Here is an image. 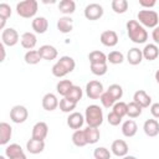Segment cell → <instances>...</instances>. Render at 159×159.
Wrapping results in <instances>:
<instances>
[{
  "mask_svg": "<svg viewBox=\"0 0 159 159\" xmlns=\"http://www.w3.org/2000/svg\"><path fill=\"white\" fill-rule=\"evenodd\" d=\"M128 37L134 43H144L148 40V32L147 30L137 21V20H129L125 25Z\"/></svg>",
  "mask_w": 159,
  "mask_h": 159,
  "instance_id": "1",
  "label": "cell"
},
{
  "mask_svg": "<svg viewBox=\"0 0 159 159\" xmlns=\"http://www.w3.org/2000/svg\"><path fill=\"white\" fill-rule=\"evenodd\" d=\"M75 67H76V62L71 56H62L52 66L51 71H52V75L55 77L61 78V77H65L66 75L71 73L75 70Z\"/></svg>",
  "mask_w": 159,
  "mask_h": 159,
  "instance_id": "2",
  "label": "cell"
},
{
  "mask_svg": "<svg viewBox=\"0 0 159 159\" xmlns=\"http://www.w3.org/2000/svg\"><path fill=\"white\" fill-rule=\"evenodd\" d=\"M84 120L88 124V127L99 128V125L103 123V111L97 104H89L86 108L84 112Z\"/></svg>",
  "mask_w": 159,
  "mask_h": 159,
  "instance_id": "3",
  "label": "cell"
},
{
  "mask_svg": "<svg viewBox=\"0 0 159 159\" xmlns=\"http://www.w3.org/2000/svg\"><path fill=\"white\" fill-rule=\"evenodd\" d=\"M39 4L36 0H24L16 4V12L20 17L31 19L37 12Z\"/></svg>",
  "mask_w": 159,
  "mask_h": 159,
  "instance_id": "4",
  "label": "cell"
},
{
  "mask_svg": "<svg viewBox=\"0 0 159 159\" xmlns=\"http://www.w3.org/2000/svg\"><path fill=\"white\" fill-rule=\"evenodd\" d=\"M138 22L143 27H149V29H155L159 24V15L154 10H140L137 15Z\"/></svg>",
  "mask_w": 159,
  "mask_h": 159,
  "instance_id": "5",
  "label": "cell"
},
{
  "mask_svg": "<svg viewBox=\"0 0 159 159\" xmlns=\"http://www.w3.org/2000/svg\"><path fill=\"white\" fill-rule=\"evenodd\" d=\"M103 6L97 4V2H92V4H88L86 7H84V17L87 20H91V21H94V20H98L103 16Z\"/></svg>",
  "mask_w": 159,
  "mask_h": 159,
  "instance_id": "6",
  "label": "cell"
},
{
  "mask_svg": "<svg viewBox=\"0 0 159 159\" xmlns=\"http://www.w3.org/2000/svg\"><path fill=\"white\" fill-rule=\"evenodd\" d=\"M103 92H104L103 84L99 81L93 80V81H89L86 84V94L91 99H98V98H101V96H102Z\"/></svg>",
  "mask_w": 159,
  "mask_h": 159,
  "instance_id": "7",
  "label": "cell"
},
{
  "mask_svg": "<svg viewBox=\"0 0 159 159\" xmlns=\"http://www.w3.org/2000/svg\"><path fill=\"white\" fill-rule=\"evenodd\" d=\"M29 117V111L25 106H14L11 109H10V119L16 123V124H20V123H24Z\"/></svg>",
  "mask_w": 159,
  "mask_h": 159,
  "instance_id": "8",
  "label": "cell"
},
{
  "mask_svg": "<svg viewBox=\"0 0 159 159\" xmlns=\"http://www.w3.org/2000/svg\"><path fill=\"white\" fill-rule=\"evenodd\" d=\"M19 39L20 37H19L17 31L12 27L4 29L1 32V43H4L5 46H9V47L15 46L19 42Z\"/></svg>",
  "mask_w": 159,
  "mask_h": 159,
  "instance_id": "9",
  "label": "cell"
},
{
  "mask_svg": "<svg viewBox=\"0 0 159 159\" xmlns=\"http://www.w3.org/2000/svg\"><path fill=\"white\" fill-rule=\"evenodd\" d=\"M5 157L9 159H26V155L24 153V149L20 144L12 143L6 147L5 149Z\"/></svg>",
  "mask_w": 159,
  "mask_h": 159,
  "instance_id": "10",
  "label": "cell"
},
{
  "mask_svg": "<svg viewBox=\"0 0 159 159\" xmlns=\"http://www.w3.org/2000/svg\"><path fill=\"white\" fill-rule=\"evenodd\" d=\"M101 43L107 46V47H114L118 43V35L113 30H106L101 34L99 36Z\"/></svg>",
  "mask_w": 159,
  "mask_h": 159,
  "instance_id": "11",
  "label": "cell"
},
{
  "mask_svg": "<svg viewBox=\"0 0 159 159\" xmlns=\"http://www.w3.org/2000/svg\"><path fill=\"white\" fill-rule=\"evenodd\" d=\"M48 134V125L45 122H37L32 127L31 132V138L37 139V140H45V138Z\"/></svg>",
  "mask_w": 159,
  "mask_h": 159,
  "instance_id": "12",
  "label": "cell"
},
{
  "mask_svg": "<svg viewBox=\"0 0 159 159\" xmlns=\"http://www.w3.org/2000/svg\"><path fill=\"white\" fill-rule=\"evenodd\" d=\"M128 150H129L128 144L123 139H116L111 145V152L116 157H119V158H123V157L128 155Z\"/></svg>",
  "mask_w": 159,
  "mask_h": 159,
  "instance_id": "13",
  "label": "cell"
},
{
  "mask_svg": "<svg viewBox=\"0 0 159 159\" xmlns=\"http://www.w3.org/2000/svg\"><path fill=\"white\" fill-rule=\"evenodd\" d=\"M84 122H86V120H84V117H83L80 112H72V113H70V116L67 117V125H68L71 129H75V130L81 129Z\"/></svg>",
  "mask_w": 159,
  "mask_h": 159,
  "instance_id": "14",
  "label": "cell"
},
{
  "mask_svg": "<svg viewBox=\"0 0 159 159\" xmlns=\"http://www.w3.org/2000/svg\"><path fill=\"white\" fill-rule=\"evenodd\" d=\"M133 101L142 108H148L149 106H152V97L144 89H138L133 96Z\"/></svg>",
  "mask_w": 159,
  "mask_h": 159,
  "instance_id": "15",
  "label": "cell"
},
{
  "mask_svg": "<svg viewBox=\"0 0 159 159\" xmlns=\"http://www.w3.org/2000/svg\"><path fill=\"white\" fill-rule=\"evenodd\" d=\"M58 104H60V102H58L56 94H53V93H51V92H50V93H46V94L42 97V108H43L45 111L52 112V111H55V109L58 107Z\"/></svg>",
  "mask_w": 159,
  "mask_h": 159,
  "instance_id": "16",
  "label": "cell"
},
{
  "mask_svg": "<svg viewBox=\"0 0 159 159\" xmlns=\"http://www.w3.org/2000/svg\"><path fill=\"white\" fill-rule=\"evenodd\" d=\"M39 53L41 56L42 60H46V61H52L57 57L58 52L56 50L55 46L52 45H42L40 48H39Z\"/></svg>",
  "mask_w": 159,
  "mask_h": 159,
  "instance_id": "17",
  "label": "cell"
},
{
  "mask_svg": "<svg viewBox=\"0 0 159 159\" xmlns=\"http://www.w3.org/2000/svg\"><path fill=\"white\" fill-rule=\"evenodd\" d=\"M20 42H21V46L26 50H32L36 43H37V37L34 32H24L20 37Z\"/></svg>",
  "mask_w": 159,
  "mask_h": 159,
  "instance_id": "18",
  "label": "cell"
},
{
  "mask_svg": "<svg viewBox=\"0 0 159 159\" xmlns=\"http://www.w3.org/2000/svg\"><path fill=\"white\" fill-rule=\"evenodd\" d=\"M31 27L36 34H45L48 29V21L43 16H37L32 20Z\"/></svg>",
  "mask_w": 159,
  "mask_h": 159,
  "instance_id": "19",
  "label": "cell"
},
{
  "mask_svg": "<svg viewBox=\"0 0 159 159\" xmlns=\"http://www.w3.org/2000/svg\"><path fill=\"white\" fill-rule=\"evenodd\" d=\"M12 135V128L9 123L6 122H1L0 123V144L1 145H6Z\"/></svg>",
  "mask_w": 159,
  "mask_h": 159,
  "instance_id": "20",
  "label": "cell"
},
{
  "mask_svg": "<svg viewBox=\"0 0 159 159\" xmlns=\"http://www.w3.org/2000/svg\"><path fill=\"white\" fill-rule=\"evenodd\" d=\"M26 149L30 154H40L45 149V142L31 138L26 142Z\"/></svg>",
  "mask_w": 159,
  "mask_h": 159,
  "instance_id": "21",
  "label": "cell"
},
{
  "mask_svg": "<svg viewBox=\"0 0 159 159\" xmlns=\"http://www.w3.org/2000/svg\"><path fill=\"white\" fill-rule=\"evenodd\" d=\"M143 130L148 137H155L159 134V123L157 119H147L143 124Z\"/></svg>",
  "mask_w": 159,
  "mask_h": 159,
  "instance_id": "22",
  "label": "cell"
},
{
  "mask_svg": "<svg viewBox=\"0 0 159 159\" xmlns=\"http://www.w3.org/2000/svg\"><path fill=\"white\" fill-rule=\"evenodd\" d=\"M57 30L62 34H68L73 30V20L70 16H62L57 20Z\"/></svg>",
  "mask_w": 159,
  "mask_h": 159,
  "instance_id": "23",
  "label": "cell"
},
{
  "mask_svg": "<svg viewBox=\"0 0 159 159\" xmlns=\"http://www.w3.org/2000/svg\"><path fill=\"white\" fill-rule=\"evenodd\" d=\"M142 52H143V58L148 61H154L159 56V47L155 43H148L144 46Z\"/></svg>",
  "mask_w": 159,
  "mask_h": 159,
  "instance_id": "24",
  "label": "cell"
},
{
  "mask_svg": "<svg viewBox=\"0 0 159 159\" xmlns=\"http://www.w3.org/2000/svg\"><path fill=\"white\" fill-rule=\"evenodd\" d=\"M127 61L130 65H133V66L139 65L143 61V52H142V50H139L138 47L129 48V51L127 53Z\"/></svg>",
  "mask_w": 159,
  "mask_h": 159,
  "instance_id": "25",
  "label": "cell"
},
{
  "mask_svg": "<svg viewBox=\"0 0 159 159\" xmlns=\"http://www.w3.org/2000/svg\"><path fill=\"white\" fill-rule=\"evenodd\" d=\"M138 130V125L133 119H128L125 122H123L122 124V134L127 138H132L137 134Z\"/></svg>",
  "mask_w": 159,
  "mask_h": 159,
  "instance_id": "26",
  "label": "cell"
},
{
  "mask_svg": "<svg viewBox=\"0 0 159 159\" xmlns=\"http://www.w3.org/2000/svg\"><path fill=\"white\" fill-rule=\"evenodd\" d=\"M84 134H86V139L88 144H96L99 138H101V133L98 128L94 127H87L84 128Z\"/></svg>",
  "mask_w": 159,
  "mask_h": 159,
  "instance_id": "27",
  "label": "cell"
},
{
  "mask_svg": "<svg viewBox=\"0 0 159 159\" xmlns=\"http://www.w3.org/2000/svg\"><path fill=\"white\" fill-rule=\"evenodd\" d=\"M58 10L65 15H71L76 10V2L73 0H62L58 4Z\"/></svg>",
  "mask_w": 159,
  "mask_h": 159,
  "instance_id": "28",
  "label": "cell"
},
{
  "mask_svg": "<svg viewBox=\"0 0 159 159\" xmlns=\"http://www.w3.org/2000/svg\"><path fill=\"white\" fill-rule=\"evenodd\" d=\"M88 60L91 65H98V63H107V55H104L102 51L94 50L92 52H89L88 55Z\"/></svg>",
  "mask_w": 159,
  "mask_h": 159,
  "instance_id": "29",
  "label": "cell"
},
{
  "mask_svg": "<svg viewBox=\"0 0 159 159\" xmlns=\"http://www.w3.org/2000/svg\"><path fill=\"white\" fill-rule=\"evenodd\" d=\"M72 143L81 148V147H84L87 145V139H86V134H84V129H78V130H75L73 134H72Z\"/></svg>",
  "mask_w": 159,
  "mask_h": 159,
  "instance_id": "30",
  "label": "cell"
},
{
  "mask_svg": "<svg viewBox=\"0 0 159 159\" xmlns=\"http://www.w3.org/2000/svg\"><path fill=\"white\" fill-rule=\"evenodd\" d=\"M10 16H11V7H10V5H7L5 2L0 4V29L1 30H4L5 22H6V20Z\"/></svg>",
  "mask_w": 159,
  "mask_h": 159,
  "instance_id": "31",
  "label": "cell"
},
{
  "mask_svg": "<svg viewBox=\"0 0 159 159\" xmlns=\"http://www.w3.org/2000/svg\"><path fill=\"white\" fill-rule=\"evenodd\" d=\"M73 87V83L70 80H62L56 84V91L58 94H61L62 97H66L68 94V92L71 91V88Z\"/></svg>",
  "mask_w": 159,
  "mask_h": 159,
  "instance_id": "32",
  "label": "cell"
},
{
  "mask_svg": "<svg viewBox=\"0 0 159 159\" xmlns=\"http://www.w3.org/2000/svg\"><path fill=\"white\" fill-rule=\"evenodd\" d=\"M24 60L27 65H37L42 58L39 53V50H30L25 53L24 56Z\"/></svg>",
  "mask_w": 159,
  "mask_h": 159,
  "instance_id": "33",
  "label": "cell"
},
{
  "mask_svg": "<svg viewBox=\"0 0 159 159\" xmlns=\"http://www.w3.org/2000/svg\"><path fill=\"white\" fill-rule=\"evenodd\" d=\"M82 96H83V92H82V88L80 86H75L71 88V91L68 92V94L66 96V98H68L70 101L75 102V103H78L81 99H82Z\"/></svg>",
  "mask_w": 159,
  "mask_h": 159,
  "instance_id": "34",
  "label": "cell"
},
{
  "mask_svg": "<svg viewBox=\"0 0 159 159\" xmlns=\"http://www.w3.org/2000/svg\"><path fill=\"white\" fill-rule=\"evenodd\" d=\"M111 6L116 14H124L128 10V1L127 0H113L111 2Z\"/></svg>",
  "mask_w": 159,
  "mask_h": 159,
  "instance_id": "35",
  "label": "cell"
},
{
  "mask_svg": "<svg viewBox=\"0 0 159 159\" xmlns=\"http://www.w3.org/2000/svg\"><path fill=\"white\" fill-rule=\"evenodd\" d=\"M127 106H128L127 116H128L129 118H137V117H139V116L142 114L143 108H142L139 104H137L134 101H132V102L127 103Z\"/></svg>",
  "mask_w": 159,
  "mask_h": 159,
  "instance_id": "36",
  "label": "cell"
},
{
  "mask_svg": "<svg viewBox=\"0 0 159 159\" xmlns=\"http://www.w3.org/2000/svg\"><path fill=\"white\" fill-rule=\"evenodd\" d=\"M124 61V55L120 51H111L107 55V62L112 65H120Z\"/></svg>",
  "mask_w": 159,
  "mask_h": 159,
  "instance_id": "37",
  "label": "cell"
},
{
  "mask_svg": "<svg viewBox=\"0 0 159 159\" xmlns=\"http://www.w3.org/2000/svg\"><path fill=\"white\" fill-rule=\"evenodd\" d=\"M107 92H108L116 101H119V99L123 97V88H122V86H119V84H117V83L111 84V86L108 87Z\"/></svg>",
  "mask_w": 159,
  "mask_h": 159,
  "instance_id": "38",
  "label": "cell"
},
{
  "mask_svg": "<svg viewBox=\"0 0 159 159\" xmlns=\"http://www.w3.org/2000/svg\"><path fill=\"white\" fill-rule=\"evenodd\" d=\"M76 106H77V103L70 101V99L66 98V97H63V98L60 101V104H58L60 109H61L62 112H65V113H70V112H72V111L76 108Z\"/></svg>",
  "mask_w": 159,
  "mask_h": 159,
  "instance_id": "39",
  "label": "cell"
},
{
  "mask_svg": "<svg viewBox=\"0 0 159 159\" xmlns=\"http://www.w3.org/2000/svg\"><path fill=\"white\" fill-rule=\"evenodd\" d=\"M112 111H113L116 114H118L119 117L123 118L124 116H127L128 106H127V103H124V102H122V101H118V102H116L114 106L112 107Z\"/></svg>",
  "mask_w": 159,
  "mask_h": 159,
  "instance_id": "40",
  "label": "cell"
},
{
  "mask_svg": "<svg viewBox=\"0 0 159 159\" xmlns=\"http://www.w3.org/2000/svg\"><path fill=\"white\" fill-rule=\"evenodd\" d=\"M94 159H111V152L106 147H98L93 150Z\"/></svg>",
  "mask_w": 159,
  "mask_h": 159,
  "instance_id": "41",
  "label": "cell"
},
{
  "mask_svg": "<svg viewBox=\"0 0 159 159\" xmlns=\"http://www.w3.org/2000/svg\"><path fill=\"white\" fill-rule=\"evenodd\" d=\"M89 68H91V72H92L93 75H96V76H103V75H106L107 71H108V66H107V63L91 65Z\"/></svg>",
  "mask_w": 159,
  "mask_h": 159,
  "instance_id": "42",
  "label": "cell"
},
{
  "mask_svg": "<svg viewBox=\"0 0 159 159\" xmlns=\"http://www.w3.org/2000/svg\"><path fill=\"white\" fill-rule=\"evenodd\" d=\"M101 103H102V106L104 107V108H111V107H113L114 106V103L117 102L107 91L106 92H103L102 93V96H101Z\"/></svg>",
  "mask_w": 159,
  "mask_h": 159,
  "instance_id": "43",
  "label": "cell"
},
{
  "mask_svg": "<svg viewBox=\"0 0 159 159\" xmlns=\"http://www.w3.org/2000/svg\"><path fill=\"white\" fill-rule=\"evenodd\" d=\"M122 117H119L118 114H116L113 111L112 112H109L108 113V116H107V120H108V123L111 124V125H119L120 124V122H122Z\"/></svg>",
  "mask_w": 159,
  "mask_h": 159,
  "instance_id": "44",
  "label": "cell"
},
{
  "mask_svg": "<svg viewBox=\"0 0 159 159\" xmlns=\"http://www.w3.org/2000/svg\"><path fill=\"white\" fill-rule=\"evenodd\" d=\"M155 4H157L155 0H139V5L142 7H147L148 10L153 6H155Z\"/></svg>",
  "mask_w": 159,
  "mask_h": 159,
  "instance_id": "45",
  "label": "cell"
},
{
  "mask_svg": "<svg viewBox=\"0 0 159 159\" xmlns=\"http://www.w3.org/2000/svg\"><path fill=\"white\" fill-rule=\"evenodd\" d=\"M150 113L154 118L159 119V103H153L150 106Z\"/></svg>",
  "mask_w": 159,
  "mask_h": 159,
  "instance_id": "46",
  "label": "cell"
},
{
  "mask_svg": "<svg viewBox=\"0 0 159 159\" xmlns=\"http://www.w3.org/2000/svg\"><path fill=\"white\" fill-rule=\"evenodd\" d=\"M152 39L155 42V45H159V26H157L152 32Z\"/></svg>",
  "mask_w": 159,
  "mask_h": 159,
  "instance_id": "47",
  "label": "cell"
},
{
  "mask_svg": "<svg viewBox=\"0 0 159 159\" xmlns=\"http://www.w3.org/2000/svg\"><path fill=\"white\" fill-rule=\"evenodd\" d=\"M0 51H1V60H0V61L2 62V61L5 60V45H4V43L0 45Z\"/></svg>",
  "mask_w": 159,
  "mask_h": 159,
  "instance_id": "48",
  "label": "cell"
},
{
  "mask_svg": "<svg viewBox=\"0 0 159 159\" xmlns=\"http://www.w3.org/2000/svg\"><path fill=\"white\" fill-rule=\"evenodd\" d=\"M155 81H157V83L159 84V70H157V72H155Z\"/></svg>",
  "mask_w": 159,
  "mask_h": 159,
  "instance_id": "49",
  "label": "cell"
},
{
  "mask_svg": "<svg viewBox=\"0 0 159 159\" xmlns=\"http://www.w3.org/2000/svg\"><path fill=\"white\" fill-rule=\"evenodd\" d=\"M122 159H137L134 155H125V157H123Z\"/></svg>",
  "mask_w": 159,
  "mask_h": 159,
  "instance_id": "50",
  "label": "cell"
},
{
  "mask_svg": "<svg viewBox=\"0 0 159 159\" xmlns=\"http://www.w3.org/2000/svg\"><path fill=\"white\" fill-rule=\"evenodd\" d=\"M0 159H6V158H5L4 155H0Z\"/></svg>",
  "mask_w": 159,
  "mask_h": 159,
  "instance_id": "51",
  "label": "cell"
}]
</instances>
